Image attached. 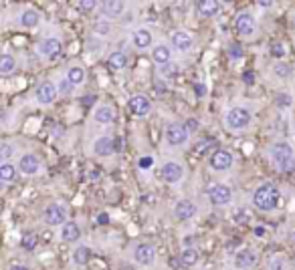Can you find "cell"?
Instances as JSON below:
<instances>
[{"mask_svg":"<svg viewBox=\"0 0 295 270\" xmlns=\"http://www.w3.org/2000/svg\"><path fill=\"white\" fill-rule=\"evenodd\" d=\"M79 236H81L79 226L73 224V222H67V224L63 226V230H61V238H63L65 242H75V240H79Z\"/></svg>","mask_w":295,"mask_h":270,"instance_id":"obj_22","label":"cell"},{"mask_svg":"<svg viewBox=\"0 0 295 270\" xmlns=\"http://www.w3.org/2000/svg\"><path fill=\"white\" fill-rule=\"evenodd\" d=\"M283 266H285V264H283V260H281V258H277V260H273V262H271V270H283Z\"/></svg>","mask_w":295,"mask_h":270,"instance_id":"obj_44","label":"cell"},{"mask_svg":"<svg viewBox=\"0 0 295 270\" xmlns=\"http://www.w3.org/2000/svg\"><path fill=\"white\" fill-rule=\"evenodd\" d=\"M279 204V188L275 184H263L253 192V206L261 212H271Z\"/></svg>","mask_w":295,"mask_h":270,"instance_id":"obj_1","label":"cell"},{"mask_svg":"<svg viewBox=\"0 0 295 270\" xmlns=\"http://www.w3.org/2000/svg\"><path fill=\"white\" fill-rule=\"evenodd\" d=\"M93 30L97 32V34H109V22H105V20H97L95 22V26H93Z\"/></svg>","mask_w":295,"mask_h":270,"instance_id":"obj_35","label":"cell"},{"mask_svg":"<svg viewBox=\"0 0 295 270\" xmlns=\"http://www.w3.org/2000/svg\"><path fill=\"white\" fill-rule=\"evenodd\" d=\"M97 222H99V224H107V222H109V216H107V214L103 212V214H99V218H97Z\"/></svg>","mask_w":295,"mask_h":270,"instance_id":"obj_48","label":"cell"},{"mask_svg":"<svg viewBox=\"0 0 295 270\" xmlns=\"http://www.w3.org/2000/svg\"><path fill=\"white\" fill-rule=\"evenodd\" d=\"M95 121L101 123V125H107L114 121V109L112 107H99L95 111Z\"/></svg>","mask_w":295,"mask_h":270,"instance_id":"obj_26","label":"cell"},{"mask_svg":"<svg viewBox=\"0 0 295 270\" xmlns=\"http://www.w3.org/2000/svg\"><path fill=\"white\" fill-rule=\"evenodd\" d=\"M180 260L184 266H194L198 262V252L194 248H186L182 254H180Z\"/></svg>","mask_w":295,"mask_h":270,"instance_id":"obj_28","label":"cell"},{"mask_svg":"<svg viewBox=\"0 0 295 270\" xmlns=\"http://www.w3.org/2000/svg\"><path fill=\"white\" fill-rule=\"evenodd\" d=\"M128 65V57L124 53H112L109 55V67L112 69H124Z\"/></svg>","mask_w":295,"mask_h":270,"instance_id":"obj_29","label":"cell"},{"mask_svg":"<svg viewBox=\"0 0 295 270\" xmlns=\"http://www.w3.org/2000/svg\"><path fill=\"white\" fill-rule=\"evenodd\" d=\"M134 44H136L138 49H148V47L152 44V34H150V30H146V28L136 30V34H134Z\"/></svg>","mask_w":295,"mask_h":270,"instance_id":"obj_24","label":"cell"},{"mask_svg":"<svg viewBox=\"0 0 295 270\" xmlns=\"http://www.w3.org/2000/svg\"><path fill=\"white\" fill-rule=\"evenodd\" d=\"M93 151H95V155H99V157L112 155V151H114V141H112V137H99V139L93 143Z\"/></svg>","mask_w":295,"mask_h":270,"instance_id":"obj_16","label":"cell"},{"mask_svg":"<svg viewBox=\"0 0 295 270\" xmlns=\"http://www.w3.org/2000/svg\"><path fill=\"white\" fill-rule=\"evenodd\" d=\"M0 153H2V157H4V159H8V157L12 155V147H10L8 143H2V147H0Z\"/></svg>","mask_w":295,"mask_h":270,"instance_id":"obj_42","label":"cell"},{"mask_svg":"<svg viewBox=\"0 0 295 270\" xmlns=\"http://www.w3.org/2000/svg\"><path fill=\"white\" fill-rule=\"evenodd\" d=\"M271 55H273L275 59H281V57L285 55L283 44H281V42H273V44H271Z\"/></svg>","mask_w":295,"mask_h":270,"instance_id":"obj_37","label":"cell"},{"mask_svg":"<svg viewBox=\"0 0 295 270\" xmlns=\"http://www.w3.org/2000/svg\"><path fill=\"white\" fill-rule=\"evenodd\" d=\"M67 79H69L73 85H79V83L85 81V71H83L81 67H71L69 73H67Z\"/></svg>","mask_w":295,"mask_h":270,"instance_id":"obj_30","label":"cell"},{"mask_svg":"<svg viewBox=\"0 0 295 270\" xmlns=\"http://www.w3.org/2000/svg\"><path fill=\"white\" fill-rule=\"evenodd\" d=\"M41 53L47 57V59H57L59 53H61V40L59 38H47L41 42Z\"/></svg>","mask_w":295,"mask_h":270,"instance_id":"obj_14","label":"cell"},{"mask_svg":"<svg viewBox=\"0 0 295 270\" xmlns=\"http://www.w3.org/2000/svg\"><path fill=\"white\" fill-rule=\"evenodd\" d=\"M20 22H22V26H26V28H34V26L39 24V12L32 10V8L24 10L22 16H20Z\"/></svg>","mask_w":295,"mask_h":270,"instance_id":"obj_25","label":"cell"},{"mask_svg":"<svg viewBox=\"0 0 295 270\" xmlns=\"http://www.w3.org/2000/svg\"><path fill=\"white\" fill-rule=\"evenodd\" d=\"M55 97H57V89H55L53 83H43V85L36 89V99H39V103H43V105L53 103Z\"/></svg>","mask_w":295,"mask_h":270,"instance_id":"obj_11","label":"cell"},{"mask_svg":"<svg viewBox=\"0 0 295 270\" xmlns=\"http://www.w3.org/2000/svg\"><path fill=\"white\" fill-rule=\"evenodd\" d=\"M279 101H281V105H287V103H289V99H287V97H279Z\"/></svg>","mask_w":295,"mask_h":270,"instance_id":"obj_50","label":"cell"},{"mask_svg":"<svg viewBox=\"0 0 295 270\" xmlns=\"http://www.w3.org/2000/svg\"><path fill=\"white\" fill-rule=\"evenodd\" d=\"M79 8H81L83 12H89V10L95 8V2H93V0H81V2H79Z\"/></svg>","mask_w":295,"mask_h":270,"instance_id":"obj_39","label":"cell"},{"mask_svg":"<svg viewBox=\"0 0 295 270\" xmlns=\"http://www.w3.org/2000/svg\"><path fill=\"white\" fill-rule=\"evenodd\" d=\"M152 59H154V63L156 65H168L170 63V49L168 47H164V44H158L154 51H152Z\"/></svg>","mask_w":295,"mask_h":270,"instance_id":"obj_21","label":"cell"},{"mask_svg":"<svg viewBox=\"0 0 295 270\" xmlns=\"http://www.w3.org/2000/svg\"><path fill=\"white\" fill-rule=\"evenodd\" d=\"M134 256H136V260L140 262V264H152L154 262V256H156V252H154V248L150 246V244H140L138 248H136V252H134Z\"/></svg>","mask_w":295,"mask_h":270,"instance_id":"obj_15","label":"cell"},{"mask_svg":"<svg viewBox=\"0 0 295 270\" xmlns=\"http://www.w3.org/2000/svg\"><path fill=\"white\" fill-rule=\"evenodd\" d=\"M89 258H91V250H89L87 246H79V248L73 250V260H75V264H87Z\"/></svg>","mask_w":295,"mask_h":270,"instance_id":"obj_27","label":"cell"},{"mask_svg":"<svg viewBox=\"0 0 295 270\" xmlns=\"http://www.w3.org/2000/svg\"><path fill=\"white\" fill-rule=\"evenodd\" d=\"M186 129H188V133L198 131V121H196V119H188V121H186Z\"/></svg>","mask_w":295,"mask_h":270,"instance_id":"obj_41","label":"cell"},{"mask_svg":"<svg viewBox=\"0 0 295 270\" xmlns=\"http://www.w3.org/2000/svg\"><path fill=\"white\" fill-rule=\"evenodd\" d=\"M255 260H257V256H255V252L249 250V248L237 252V256H235V264H237V268H241V270L251 268V266L255 264Z\"/></svg>","mask_w":295,"mask_h":270,"instance_id":"obj_13","label":"cell"},{"mask_svg":"<svg viewBox=\"0 0 295 270\" xmlns=\"http://www.w3.org/2000/svg\"><path fill=\"white\" fill-rule=\"evenodd\" d=\"M243 79H245V83H247V85H251V83H253V81H255V77H253V71H247V73H245V77H243Z\"/></svg>","mask_w":295,"mask_h":270,"instance_id":"obj_46","label":"cell"},{"mask_svg":"<svg viewBox=\"0 0 295 270\" xmlns=\"http://www.w3.org/2000/svg\"><path fill=\"white\" fill-rule=\"evenodd\" d=\"M16 177V169L10 165V163H2L0 165V179L2 182H10Z\"/></svg>","mask_w":295,"mask_h":270,"instance_id":"obj_31","label":"cell"},{"mask_svg":"<svg viewBox=\"0 0 295 270\" xmlns=\"http://www.w3.org/2000/svg\"><path fill=\"white\" fill-rule=\"evenodd\" d=\"M208 198H210V202H212L214 206H227V204H231L233 192H231L229 186L216 184V186H212V188L208 190Z\"/></svg>","mask_w":295,"mask_h":270,"instance_id":"obj_4","label":"cell"},{"mask_svg":"<svg viewBox=\"0 0 295 270\" xmlns=\"http://www.w3.org/2000/svg\"><path fill=\"white\" fill-rule=\"evenodd\" d=\"M166 139L170 145H184L188 139V129L182 123H170L166 129Z\"/></svg>","mask_w":295,"mask_h":270,"instance_id":"obj_5","label":"cell"},{"mask_svg":"<svg viewBox=\"0 0 295 270\" xmlns=\"http://www.w3.org/2000/svg\"><path fill=\"white\" fill-rule=\"evenodd\" d=\"M265 234H267V230H265L263 226H257V228H255V236H259V238H263Z\"/></svg>","mask_w":295,"mask_h":270,"instance_id":"obj_47","label":"cell"},{"mask_svg":"<svg viewBox=\"0 0 295 270\" xmlns=\"http://www.w3.org/2000/svg\"><path fill=\"white\" fill-rule=\"evenodd\" d=\"M225 121H227V125L231 129H245L251 123V113L247 109H243V107H235V109H231L227 113Z\"/></svg>","mask_w":295,"mask_h":270,"instance_id":"obj_3","label":"cell"},{"mask_svg":"<svg viewBox=\"0 0 295 270\" xmlns=\"http://www.w3.org/2000/svg\"><path fill=\"white\" fill-rule=\"evenodd\" d=\"M101 8H103V12H105L107 16L118 18V16H122V14H124L126 4H124V2H120V0H105V2L101 4Z\"/></svg>","mask_w":295,"mask_h":270,"instance_id":"obj_18","label":"cell"},{"mask_svg":"<svg viewBox=\"0 0 295 270\" xmlns=\"http://www.w3.org/2000/svg\"><path fill=\"white\" fill-rule=\"evenodd\" d=\"M235 26H237V32L241 34V36H251L253 32H255V18L251 16V14H239L237 16V22H235Z\"/></svg>","mask_w":295,"mask_h":270,"instance_id":"obj_8","label":"cell"},{"mask_svg":"<svg viewBox=\"0 0 295 270\" xmlns=\"http://www.w3.org/2000/svg\"><path fill=\"white\" fill-rule=\"evenodd\" d=\"M59 93H61V95H71V93H73V83H71L69 79H63V81L59 83Z\"/></svg>","mask_w":295,"mask_h":270,"instance_id":"obj_36","label":"cell"},{"mask_svg":"<svg viewBox=\"0 0 295 270\" xmlns=\"http://www.w3.org/2000/svg\"><path fill=\"white\" fill-rule=\"evenodd\" d=\"M194 214H196V206H194L192 202H188V200L178 202L176 208H174V216H176L178 220H190Z\"/></svg>","mask_w":295,"mask_h":270,"instance_id":"obj_12","label":"cell"},{"mask_svg":"<svg viewBox=\"0 0 295 270\" xmlns=\"http://www.w3.org/2000/svg\"><path fill=\"white\" fill-rule=\"evenodd\" d=\"M196 8H198V12L202 16H214V14H218V2L216 0H200L196 4Z\"/></svg>","mask_w":295,"mask_h":270,"instance_id":"obj_23","label":"cell"},{"mask_svg":"<svg viewBox=\"0 0 295 270\" xmlns=\"http://www.w3.org/2000/svg\"><path fill=\"white\" fill-rule=\"evenodd\" d=\"M10 270H28V268H26V266H12Z\"/></svg>","mask_w":295,"mask_h":270,"instance_id":"obj_52","label":"cell"},{"mask_svg":"<svg viewBox=\"0 0 295 270\" xmlns=\"http://www.w3.org/2000/svg\"><path fill=\"white\" fill-rule=\"evenodd\" d=\"M271 157H273V161H275L279 171H283V173H293L295 171L293 149L287 143H275L271 147Z\"/></svg>","mask_w":295,"mask_h":270,"instance_id":"obj_2","label":"cell"},{"mask_svg":"<svg viewBox=\"0 0 295 270\" xmlns=\"http://www.w3.org/2000/svg\"><path fill=\"white\" fill-rule=\"evenodd\" d=\"M12 69H14V59L10 55H2L0 57V73L2 75H8Z\"/></svg>","mask_w":295,"mask_h":270,"instance_id":"obj_32","label":"cell"},{"mask_svg":"<svg viewBox=\"0 0 295 270\" xmlns=\"http://www.w3.org/2000/svg\"><path fill=\"white\" fill-rule=\"evenodd\" d=\"M229 55H231L233 59H241V55H243V49H241L239 44H231V47H229Z\"/></svg>","mask_w":295,"mask_h":270,"instance_id":"obj_38","label":"cell"},{"mask_svg":"<svg viewBox=\"0 0 295 270\" xmlns=\"http://www.w3.org/2000/svg\"><path fill=\"white\" fill-rule=\"evenodd\" d=\"M67 214H65V210L61 208V206H57V204H53V206H49L47 210H45V222L47 224H51V226H65L67 222Z\"/></svg>","mask_w":295,"mask_h":270,"instance_id":"obj_7","label":"cell"},{"mask_svg":"<svg viewBox=\"0 0 295 270\" xmlns=\"http://www.w3.org/2000/svg\"><path fill=\"white\" fill-rule=\"evenodd\" d=\"M138 163H140V167H142V169H146V167H152V163H154V159H152L150 155H146V157H142V159H140Z\"/></svg>","mask_w":295,"mask_h":270,"instance_id":"obj_43","label":"cell"},{"mask_svg":"<svg viewBox=\"0 0 295 270\" xmlns=\"http://www.w3.org/2000/svg\"><path fill=\"white\" fill-rule=\"evenodd\" d=\"M194 91H196V95H198V97H204V93H206V87L198 83V85H194Z\"/></svg>","mask_w":295,"mask_h":270,"instance_id":"obj_45","label":"cell"},{"mask_svg":"<svg viewBox=\"0 0 295 270\" xmlns=\"http://www.w3.org/2000/svg\"><path fill=\"white\" fill-rule=\"evenodd\" d=\"M231 165H233V155H231L229 151L218 149V151L212 153V157H210V167H212V169L225 171V169H229Z\"/></svg>","mask_w":295,"mask_h":270,"instance_id":"obj_6","label":"cell"},{"mask_svg":"<svg viewBox=\"0 0 295 270\" xmlns=\"http://www.w3.org/2000/svg\"><path fill=\"white\" fill-rule=\"evenodd\" d=\"M210 149H216L218 151V139L206 137V139H200L198 143H194V153L196 155H206Z\"/></svg>","mask_w":295,"mask_h":270,"instance_id":"obj_20","label":"cell"},{"mask_svg":"<svg viewBox=\"0 0 295 270\" xmlns=\"http://www.w3.org/2000/svg\"><path fill=\"white\" fill-rule=\"evenodd\" d=\"M39 157L36 155H32V153H26V155H22L20 157V171L22 173H36L39 171Z\"/></svg>","mask_w":295,"mask_h":270,"instance_id":"obj_17","label":"cell"},{"mask_svg":"<svg viewBox=\"0 0 295 270\" xmlns=\"http://www.w3.org/2000/svg\"><path fill=\"white\" fill-rule=\"evenodd\" d=\"M182 175H184L182 165H178V163H174V161L162 165V177H164V182H168V184H176V182L182 179Z\"/></svg>","mask_w":295,"mask_h":270,"instance_id":"obj_9","label":"cell"},{"mask_svg":"<svg viewBox=\"0 0 295 270\" xmlns=\"http://www.w3.org/2000/svg\"><path fill=\"white\" fill-rule=\"evenodd\" d=\"M275 73H277L279 77H287V75H289V67H285V65H275Z\"/></svg>","mask_w":295,"mask_h":270,"instance_id":"obj_40","label":"cell"},{"mask_svg":"<svg viewBox=\"0 0 295 270\" xmlns=\"http://www.w3.org/2000/svg\"><path fill=\"white\" fill-rule=\"evenodd\" d=\"M259 6H271V2H267V0H261V2H259Z\"/></svg>","mask_w":295,"mask_h":270,"instance_id":"obj_51","label":"cell"},{"mask_svg":"<svg viewBox=\"0 0 295 270\" xmlns=\"http://www.w3.org/2000/svg\"><path fill=\"white\" fill-rule=\"evenodd\" d=\"M170 264H172L176 270L180 268V266H184V264H182V260H178V258H172V260H170Z\"/></svg>","mask_w":295,"mask_h":270,"instance_id":"obj_49","label":"cell"},{"mask_svg":"<svg viewBox=\"0 0 295 270\" xmlns=\"http://www.w3.org/2000/svg\"><path fill=\"white\" fill-rule=\"evenodd\" d=\"M36 242H39L36 234H24V236H22V248H24V250H34Z\"/></svg>","mask_w":295,"mask_h":270,"instance_id":"obj_33","label":"cell"},{"mask_svg":"<svg viewBox=\"0 0 295 270\" xmlns=\"http://www.w3.org/2000/svg\"><path fill=\"white\" fill-rule=\"evenodd\" d=\"M249 218H251V216H249L247 210H243V208H237V210H235V222H237V224H247Z\"/></svg>","mask_w":295,"mask_h":270,"instance_id":"obj_34","label":"cell"},{"mask_svg":"<svg viewBox=\"0 0 295 270\" xmlns=\"http://www.w3.org/2000/svg\"><path fill=\"white\" fill-rule=\"evenodd\" d=\"M172 42H174V47L178 51H188L192 47V36L188 32H184V30H176L172 34Z\"/></svg>","mask_w":295,"mask_h":270,"instance_id":"obj_19","label":"cell"},{"mask_svg":"<svg viewBox=\"0 0 295 270\" xmlns=\"http://www.w3.org/2000/svg\"><path fill=\"white\" fill-rule=\"evenodd\" d=\"M128 107H130V111L134 113V115H138V117H144L150 113V109H152V105H150V101H148L144 95H136V97H132L130 99V103H128Z\"/></svg>","mask_w":295,"mask_h":270,"instance_id":"obj_10","label":"cell"}]
</instances>
